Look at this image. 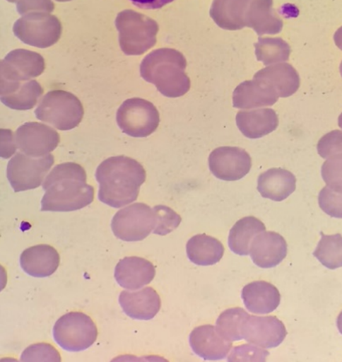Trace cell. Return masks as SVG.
<instances>
[{"mask_svg": "<svg viewBox=\"0 0 342 362\" xmlns=\"http://www.w3.org/2000/svg\"><path fill=\"white\" fill-rule=\"evenodd\" d=\"M338 124H339L340 128L342 129V113L341 114L339 118H338Z\"/></svg>", "mask_w": 342, "mask_h": 362, "instance_id": "43", "label": "cell"}, {"mask_svg": "<svg viewBox=\"0 0 342 362\" xmlns=\"http://www.w3.org/2000/svg\"><path fill=\"white\" fill-rule=\"evenodd\" d=\"M286 335L285 325L274 316L249 315L242 327V339L266 349L278 346Z\"/></svg>", "mask_w": 342, "mask_h": 362, "instance_id": "15", "label": "cell"}, {"mask_svg": "<svg viewBox=\"0 0 342 362\" xmlns=\"http://www.w3.org/2000/svg\"><path fill=\"white\" fill-rule=\"evenodd\" d=\"M337 327L338 329H339L341 334H342V312L340 313V315L338 316Z\"/></svg>", "mask_w": 342, "mask_h": 362, "instance_id": "42", "label": "cell"}, {"mask_svg": "<svg viewBox=\"0 0 342 362\" xmlns=\"http://www.w3.org/2000/svg\"><path fill=\"white\" fill-rule=\"evenodd\" d=\"M322 175L327 187L342 194V153L329 158L322 165Z\"/></svg>", "mask_w": 342, "mask_h": 362, "instance_id": "32", "label": "cell"}, {"mask_svg": "<svg viewBox=\"0 0 342 362\" xmlns=\"http://www.w3.org/2000/svg\"><path fill=\"white\" fill-rule=\"evenodd\" d=\"M55 1H58V2H69V1H71V0H55Z\"/></svg>", "mask_w": 342, "mask_h": 362, "instance_id": "44", "label": "cell"}, {"mask_svg": "<svg viewBox=\"0 0 342 362\" xmlns=\"http://www.w3.org/2000/svg\"><path fill=\"white\" fill-rule=\"evenodd\" d=\"M256 60L264 65H272L289 60L290 47L281 38H259L255 45Z\"/></svg>", "mask_w": 342, "mask_h": 362, "instance_id": "29", "label": "cell"}, {"mask_svg": "<svg viewBox=\"0 0 342 362\" xmlns=\"http://www.w3.org/2000/svg\"><path fill=\"white\" fill-rule=\"evenodd\" d=\"M242 298L249 312L268 314L278 308L281 296L273 284L266 281H256L244 287Z\"/></svg>", "mask_w": 342, "mask_h": 362, "instance_id": "23", "label": "cell"}, {"mask_svg": "<svg viewBox=\"0 0 342 362\" xmlns=\"http://www.w3.org/2000/svg\"><path fill=\"white\" fill-rule=\"evenodd\" d=\"M248 316V313L242 308L226 310L217 320L216 329L223 337L230 341H241L242 324Z\"/></svg>", "mask_w": 342, "mask_h": 362, "instance_id": "31", "label": "cell"}, {"mask_svg": "<svg viewBox=\"0 0 342 362\" xmlns=\"http://www.w3.org/2000/svg\"><path fill=\"white\" fill-rule=\"evenodd\" d=\"M157 214V225L153 234L165 235L176 230L182 223V217L169 206L159 205L153 208Z\"/></svg>", "mask_w": 342, "mask_h": 362, "instance_id": "33", "label": "cell"}, {"mask_svg": "<svg viewBox=\"0 0 342 362\" xmlns=\"http://www.w3.org/2000/svg\"><path fill=\"white\" fill-rule=\"evenodd\" d=\"M157 214L144 203H135L114 216L112 230L116 238L126 242L142 241L155 230Z\"/></svg>", "mask_w": 342, "mask_h": 362, "instance_id": "10", "label": "cell"}, {"mask_svg": "<svg viewBox=\"0 0 342 362\" xmlns=\"http://www.w3.org/2000/svg\"><path fill=\"white\" fill-rule=\"evenodd\" d=\"M187 61L180 52L160 49L151 52L142 61L141 75L147 83L155 85L165 97H182L190 90L189 77L186 73Z\"/></svg>", "mask_w": 342, "mask_h": 362, "instance_id": "4", "label": "cell"}, {"mask_svg": "<svg viewBox=\"0 0 342 362\" xmlns=\"http://www.w3.org/2000/svg\"><path fill=\"white\" fill-rule=\"evenodd\" d=\"M42 187L45 191L42 199L43 212L76 211L94 201V187L87 184L86 170L72 162L55 166Z\"/></svg>", "mask_w": 342, "mask_h": 362, "instance_id": "1", "label": "cell"}, {"mask_svg": "<svg viewBox=\"0 0 342 362\" xmlns=\"http://www.w3.org/2000/svg\"><path fill=\"white\" fill-rule=\"evenodd\" d=\"M54 163L52 154L35 158L20 151L7 165V179L16 193L35 189L42 186Z\"/></svg>", "mask_w": 342, "mask_h": 362, "instance_id": "11", "label": "cell"}, {"mask_svg": "<svg viewBox=\"0 0 342 362\" xmlns=\"http://www.w3.org/2000/svg\"><path fill=\"white\" fill-rule=\"evenodd\" d=\"M278 98H289L295 94L300 86L299 73L288 64L267 66L254 76Z\"/></svg>", "mask_w": 342, "mask_h": 362, "instance_id": "18", "label": "cell"}, {"mask_svg": "<svg viewBox=\"0 0 342 362\" xmlns=\"http://www.w3.org/2000/svg\"><path fill=\"white\" fill-rule=\"evenodd\" d=\"M278 114L272 109L241 110L237 115L239 130L246 138L260 139L278 128Z\"/></svg>", "mask_w": 342, "mask_h": 362, "instance_id": "24", "label": "cell"}, {"mask_svg": "<svg viewBox=\"0 0 342 362\" xmlns=\"http://www.w3.org/2000/svg\"><path fill=\"white\" fill-rule=\"evenodd\" d=\"M119 304L128 317L139 320L153 319L161 308L160 295L151 287L138 291H122Z\"/></svg>", "mask_w": 342, "mask_h": 362, "instance_id": "20", "label": "cell"}, {"mask_svg": "<svg viewBox=\"0 0 342 362\" xmlns=\"http://www.w3.org/2000/svg\"><path fill=\"white\" fill-rule=\"evenodd\" d=\"M264 231L266 226L256 217L242 218L231 228L228 240L230 249L239 256H248L253 239Z\"/></svg>", "mask_w": 342, "mask_h": 362, "instance_id": "28", "label": "cell"}, {"mask_svg": "<svg viewBox=\"0 0 342 362\" xmlns=\"http://www.w3.org/2000/svg\"><path fill=\"white\" fill-rule=\"evenodd\" d=\"M223 254V243L206 234L194 235L187 243V257L196 265H214L219 263Z\"/></svg>", "mask_w": 342, "mask_h": 362, "instance_id": "27", "label": "cell"}, {"mask_svg": "<svg viewBox=\"0 0 342 362\" xmlns=\"http://www.w3.org/2000/svg\"><path fill=\"white\" fill-rule=\"evenodd\" d=\"M7 1L11 2V3H17L18 1V0H7Z\"/></svg>", "mask_w": 342, "mask_h": 362, "instance_id": "45", "label": "cell"}, {"mask_svg": "<svg viewBox=\"0 0 342 362\" xmlns=\"http://www.w3.org/2000/svg\"><path fill=\"white\" fill-rule=\"evenodd\" d=\"M115 24L121 49L126 55H141L155 46L159 25L145 14L124 10L117 14Z\"/></svg>", "mask_w": 342, "mask_h": 362, "instance_id": "5", "label": "cell"}, {"mask_svg": "<svg viewBox=\"0 0 342 362\" xmlns=\"http://www.w3.org/2000/svg\"><path fill=\"white\" fill-rule=\"evenodd\" d=\"M269 352L256 346L244 345L235 347L229 361H266Z\"/></svg>", "mask_w": 342, "mask_h": 362, "instance_id": "37", "label": "cell"}, {"mask_svg": "<svg viewBox=\"0 0 342 362\" xmlns=\"http://www.w3.org/2000/svg\"><path fill=\"white\" fill-rule=\"evenodd\" d=\"M135 6L145 10H155L163 8L167 4L174 2L175 0H130Z\"/></svg>", "mask_w": 342, "mask_h": 362, "instance_id": "40", "label": "cell"}, {"mask_svg": "<svg viewBox=\"0 0 342 362\" xmlns=\"http://www.w3.org/2000/svg\"><path fill=\"white\" fill-rule=\"evenodd\" d=\"M13 30L27 45L47 49L60 40L62 27L60 21L49 13H31L18 18Z\"/></svg>", "mask_w": 342, "mask_h": 362, "instance_id": "8", "label": "cell"}, {"mask_svg": "<svg viewBox=\"0 0 342 362\" xmlns=\"http://www.w3.org/2000/svg\"><path fill=\"white\" fill-rule=\"evenodd\" d=\"M296 189L293 173L282 168H271L264 172L257 180V190L264 198L282 202Z\"/></svg>", "mask_w": 342, "mask_h": 362, "instance_id": "25", "label": "cell"}, {"mask_svg": "<svg viewBox=\"0 0 342 362\" xmlns=\"http://www.w3.org/2000/svg\"><path fill=\"white\" fill-rule=\"evenodd\" d=\"M189 343L194 353L205 361L224 359L232 349V341L223 337L211 325L194 329L189 336Z\"/></svg>", "mask_w": 342, "mask_h": 362, "instance_id": "16", "label": "cell"}, {"mask_svg": "<svg viewBox=\"0 0 342 362\" xmlns=\"http://www.w3.org/2000/svg\"><path fill=\"white\" fill-rule=\"evenodd\" d=\"M53 335L55 342L69 352L84 351L97 341L98 331L94 321L86 313L71 312L55 323Z\"/></svg>", "mask_w": 342, "mask_h": 362, "instance_id": "7", "label": "cell"}, {"mask_svg": "<svg viewBox=\"0 0 342 362\" xmlns=\"http://www.w3.org/2000/svg\"><path fill=\"white\" fill-rule=\"evenodd\" d=\"M54 5L52 0H18L17 11L20 16L31 13H52Z\"/></svg>", "mask_w": 342, "mask_h": 362, "instance_id": "38", "label": "cell"}, {"mask_svg": "<svg viewBox=\"0 0 342 362\" xmlns=\"http://www.w3.org/2000/svg\"><path fill=\"white\" fill-rule=\"evenodd\" d=\"M156 269L150 261L138 257H127L119 262L115 279L121 287L135 291L149 284L155 278Z\"/></svg>", "mask_w": 342, "mask_h": 362, "instance_id": "19", "label": "cell"}, {"mask_svg": "<svg viewBox=\"0 0 342 362\" xmlns=\"http://www.w3.org/2000/svg\"><path fill=\"white\" fill-rule=\"evenodd\" d=\"M211 16L224 30L248 27L259 36L277 35L284 25L273 9V0H214Z\"/></svg>", "mask_w": 342, "mask_h": 362, "instance_id": "2", "label": "cell"}, {"mask_svg": "<svg viewBox=\"0 0 342 362\" xmlns=\"http://www.w3.org/2000/svg\"><path fill=\"white\" fill-rule=\"evenodd\" d=\"M60 260V255L54 247L40 245L25 250L20 262L22 269L29 276L47 278L57 271Z\"/></svg>", "mask_w": 342, "mask_h": 362, "instance_id": "21", "label": "cell"}, {"mask_svg": "<svg viewBox=\"0 0 342 362\" xmlns=\"http://www.w3.org/2000/svg\"><path fill=\"white\" fill-rule=\"evenodd\" d=\"M334 40L336 45L342 51V27L334 33Z\"/></svg>", "mask_w": 342, "mask_h": 362, "instance_id": "41", "label": "cell"}, {"mask_svg": "<svg viewBox=\"0 0 342 362\" xmlns=\"http://www.w3.org/2000/svg\"><path fill=\"white\" fill-rule=\"evenodd\" d=\"M45 70V61L38 53L27 49L11 51L1 61L0 82H25Z\"/></svg>", "mask_w": 342, "mask_h": 362, "instance_id": "14", "label": "cell"}, {"mask_svg": "<svg viewBox=\"0 0 342 362\" xmlns=\"http://www.w3.org/2000/svg\"><path fill=\"white\" fill-rule=\"evenodd\" d=\"M18 149L28 156H47L57 148L60 135L52 127L42 123H27L18 128L16 133Z\"/></svg>", "mask_w": 342, "mask_h": 362, "instance_id": "13", "label": "cell"}, {"mask_svg": "<svg viewBox=\"0 0 342 362\" xmlns=\"http://www.w3.org/2000/svg\"><path fill=\"white\" fill-rule=\"evenodd\" d=\"M208 165L217 179L235 181L248 175L252 161L249 154L244 149L222 146L212 151L208 158Z\"/></svg>", "mask_w": 342, "mask_h": 362, "instance_id": "12", "label": "cell"}, {"mask_svg": "<svg viewBox=\"0 0 342 362\" xmlns=\"http://www.w3.org/2000/svg\"><path fill=\"white\" fill-rule=\"evenodd\" d=\"M314 256L330 269L342 267V235H327L322 233L321 241L314 252Z\"/></svg>", "mask_w": 342, "mask_h": 362, "instance_id": "30", "label": "cell"}, {"mask_svg": "<svg viewBox=\"0 0 342 362\" xmlns=\"http://www.w3.org/2000/svg\"><path fill=\"white\" fill-rule=\"evenodd\" d=\"M249 255L253 263L259 267L273 268L286 257L288 243L278 233L264 231L253 239Z\"/></svg>", "mask_w": 342, "mask_h": 362, "instance_id": "17", "label": "cell"}, {"mask_svg": "<svg viewBox=\"0 0 342 362\" xmlns=\"http://www.w3.org/2000/svg\"><path fill=\"white\" fill-rule=\"evenodd\" d=\"M20 361L60 362L61 358V354L52 345L38 343L25 349L21 354Z\"/></svg>", "mask_w": 342, "mask_h": 362, "instance_id": "34", "label": "cell"}, {"mask_svg": "<svg viewBox=\"0 0 342 362\" xmlns=\"http://www.w3.org/2000/svg\"><path fill=\"white\" fill-rule=\"evenodd\" d=\"M160 113L153 103L142 98H131L123 103L117 112L120 130L134 138H146L159 127Z\"/></svg>", "mask_w": 342, "mask_h": 362, "instance_id": "9", "label": "cell"}, {"mask_svg": "<svg viewBox=\"0 0 342 362\" xmlns=\"http://www.w3.org/2000/svg\"><path fill=\"white\" fill-rule=\"evenodd\" d=\"M1 102L6 107L16 110H32L44 93L43 88L35 80L25 82H0Z\"/></svg>", "mask_w": 342, "mask_h": 362, "instance_id": "22", "label": "cell"}, {"mask_svg": "<svg viewBox=\"0 0 342 362\" xmlns=\"http://www.w3.org/2000/svg\"><path fill=\"white\" fill-rule=\"evenodd\" d=\"M18 149L16 135L12 131L1 130V156L3 158H9Z\"/></svg>", "mask_w": 342, "mask_h": 362, "instance_id": "39", "label": "cell"}, {"mask_svg": "<svg viewBox=\"0 0 342 362\" xmlns=\"http://www.w3.org/2000/svg\"><path fill=\"white\" fill-rule=\"evenodd\" d=\"M317 150L323 158L342 153V132L336 130L323 136L318 142Z\"/></svg>", "mask_w": 342, "mask_h": 362, "instance_id": "36", "label": "cell"}, {"mask_svg": "<svg viewBox=\"0 0 342 362\" xmlns=\"http://www.w3.org/2000/svg\"><path fill=\"white\" fill-rule=\"evenodd\" d=\"M319 205L331 217L342 219V194L326 186L319 194Z\"/></svg>", "mask_w": 342, "mask_h": 362, "instance_id": "35", "label": "cell"}, {"mask_svg": "<svg viewBox=\"0 0 342 362\" xmlns=\"http://www.w3.org/2000/svg\"><path fill=\"white\" fill-rule=\"evenodd\" d=\"M99 183L98 199L112 208L119 209L138 199L146 173L134 158L116 156L107 158L95 171Z\"/></svg>", "mask_w": 342, "mask_h": 362, "instance_id": "3", "label": "cell"}, {"mask_svg": "<svg viewBox=\"0 0 342 362\" xmlns=\"http://www.w3.org/2000/svg\"><path fill=\"white\" fill-rule=\"evenodd\" d=\"M35 116L44 123L60 131H69L78 127L84 110L78 98L71 92L52 90L44 95L35 110Z\"/></svg>", "mask_w": 342, "mask_h": 362, "instance_id": "6", "label": "cell"}, {"mask_svg": "<svg viewBox=\"0 0 342 362\" xmlns=\"http://www.w3.org/2000/svg\"><path fill=\"white\" fill-rule=\"evenodd\" d=\"M340 72H341V77H342V62H341V64L340 65Z\"/></svg>", "mask_w": 342, "mask_h": 362, "instance_id": "46", "label": "cell"}, {"mask_svg": "<svg viewBox=\"0 0 342 362\" xmlns=\"http://www.w3.org/2000/svg\"><path fill=\"white\" fill-rule=\"evenodd\" d=\"M279 98L261 83L259 80L246 81L239 84L233 93V105L237 109L259 108L271 106Z\"/></svg>", "mask_w": 342, "mask_h": 362, "instance_id": "26", "label": "cell"}]
</instances>
